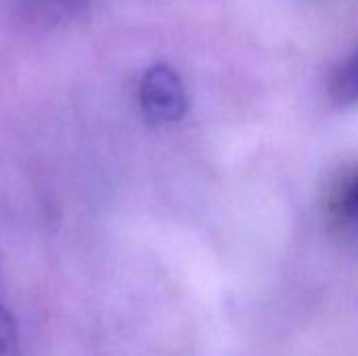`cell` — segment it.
Masks as SVG:
<instances>
[{
	"label": "cell",
	"instance_id": "obj_3",
	"mask_svg": "<svg viewBox=\"0 0 358 356\" xmlns=\"http://www.w3.org/2000/svg\"><path fill=\"white\" fill-rule=\"evenodd\" d=\"M329 97L344 107L358 103V46L334 69L329 78Z\"/></svg>",
	"mask_w": 358,
	"mask_h": 356
},
{
	"label": "cell",
	"instance_id": "obj_1",
	"mask_svg": "<svg viewBox=\"0 0 358 356\" xmlns=\"http://www.w3.org/2000/svg\"><path fill=\"white\" fill-rule=\"evenodd\" d=\"M138 101L151 124L178 122L189 109V97L176 69L166 63L151 65L138 84Z\"/></svg>",
	"mask_w": 358,
	"mask_h": 356
},
{
	"label": "cell",
	"instance_id": "obj_4",
	"mask_svg": "<svg viewBox=\"0 0 358 356\" xmlns=\"http://www.w3.org/2000/svg\"><path fill=\"white\" fill-rule=\"evenodd\" d=\"M88 8V0H25V10L44 23H67Z\"/></svg>",
	"mask_w": 358,
	"mask_h": 356
},
{
	"label": "cell",
	"instance_id": "obj_2",
	"mask_svg": "<svg viewBox=\"0 0 358 356\" xmlns=\"http://www.w3.org/2000/svg\"><path fill=\"white\" fill-rule=\"evenodd\" d=\"M329 218L344 231L358 235V166L340 174L327 197Z\"/></svg>",
	"mask_w": 358,
	"mask_h": 356
},
{
	"label": "cell",
	"instance_id": "obj_5",
	"mask_svg": "<svg viewBox=\"0 0 358 356\" xmlns=\"http://www.w3.org/2000/svg\"><path fill=\"white\" fill-rule=\"evenodd\" d=\"M0 356H21L15 319L2 304H0Z\"/></svg>",
	"mask_w": 358,
	"mask_h": 356
}]
</instances>
